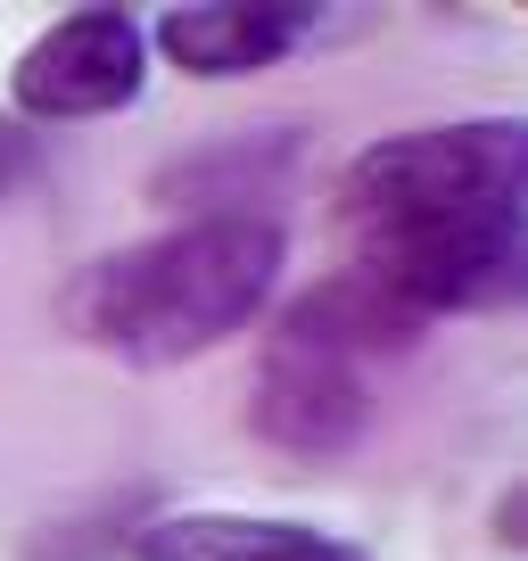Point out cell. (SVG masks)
<instances>
[{
    "instance_id": "obj_1",
    "label": "cell",
    "mask_w": 528,
    "mask_h": 561,
    "mask_svg": "<svg viewBox=\"0 0 528 561\" xmlns=\"http://www.w3.org/2000/svg\"><path fill=\"white\" fill-rule=\"evenodd\" d=\"M282 273H289L282 215H182L149 240L91 256L67 280L58 322L133 371H174L191 355H215L223 339L256 331Z\"/></svg>"
},
{
    "instance_id": "obj_2",
    "label": "cell",
    "mask_w": 528,
    "mask_h": 561,
    "mask_svg": "<svg viewBox=\"0 0 528 561\" xmlns=\"http://www.w3.org/2000/svg\"><path fill=\"white\" fill-rule=\"evenodd\" d=\"M528 198V124L520 116H446L364 140L338 174V215L355 231H405L438 215Z\"/></svg>"
},
{
    "instance_id": "obj_3",
    "label": "cell",
    "mask_w": 528,
    "mask_h": 561,
    "mask_svg": "<svg viewBox=\"0 0 528 561\" xmlns=\"http://www.w3.org/2000/svg\"><path fill=\"white\" fill-rule=\"evenodd\" d=\"M364 273L422 322L438 314H495L528 289V198H487V207L438 215V224L371 231Z\"/></svg>"
},
{
    "instance_id": "obj_4",
    "label": "cell",
    "mask_w": 528,
    "mask_h": 561,
    "mask_svg": "<svg viewBox=\"0 0 528 561\" xmlns=\"http://www.w3.org/2000/svg\"><path fill=\"white\" fill-rule=\"evenodd\" d=\"M149 91V25L133 9H67L58 25H42L34 42L18 50L9 67V116L42 124H91V116H116Z\"/></svg>"
},
{
    "instance_id": "obj_5",
    "label": "cell",
    "mask_w": 528,
    "mask_h": 561,
    "mask_svg": "<svg viewBox=\"0 0 528 561\" xmlns=\"http://www.w3.org/2000/svg\"><path fill=\"white\" fill-rule=\"evenodd\" d=\"M380 397H371V371L338 364V355L289 347V339H264L256 380H248V430L256 446L289 462H347L371 438Z\"/></svg>"
},
{
    "instance_id": "obj_6",
    "label": "cell",
    "mask_w": 528,
    "mask_h": 561,
    "mask_svg": "<svg viewBox=\"0 0 528 561\" xmlns=\"http://www.w3.org/2000/svg\"><path fill=\"white\" fill-rule=\"evenodd\" d=\"M322 34L314 0H182L149 25V58L198 83H231V75H264L289 50Z\"/></svg>"
},
{
    "instance_id": "obj_7",
    "label": "cell",
    "mask_w": 528,
    "mask_h": 561,
    "mask_svg": "<svg viewBox=\"0 0 528 561\" xmlns=\"http://www.w3.org/2000/svg\"><path fill=\"white\" fill-rule=\"evenodd\" d=\"M306 124H264V133H215L149 174V198L182 215H273V191L298 174Z\"/></svg>"
},
{
    "instance_id": "obj_8",
    "label": "cell",
    "mask_w": 528,
    "mask_h": 561,
    "mask_svg": "<svg viewBox=\"0 0 528 561\" xmlns=\"http://www.w3.org/2000/svg\"><path fill=\"white\" fill-rule=\"evenodd\" d=\"M273 339H289V347H314V355H338V364L371 371L380 355H413L429 339V322L413 314V306H397L380 289V280L364 273V264H347V273H322L314 289H298V298L273 314Z\"/></svg>"
},
{
    "instance_id": "obj_9",
    "label": "cell",
    "mask_w": 528,
    "mask_h": 561,
    "mask_svg": "<svg viewBox=\"0 0 528 561\" xmlns=\"http://www.w3.org/2000/svg\"><path fill=\"white\" fill-rule=\"evenodd\" d=\"M141 520H158V512H149V488H107L91 512L42 528L25 561H107V553H124V545H133V528H141Z\"/></svg>"
},
{
    "instance_id": "obj_10",
    "label": "cell",
    "mask_w": 528,
    "mask_h": 561,
    "mask_svg": "<svg viewBox=\"0 0 528 561\" xmlns=\"http://www.w3.org/2000/svg\"><path fill=\"white\" fill-rule=\"evenodd\" d=\"M42 174H50V140L25 116H0V207H18Z\"/></svg>"
},
{
    "instance_id": "obj_11",
    "label": "cell",
    "mask_w": 528,
    "mask_h": 561,
    "mask_svg": "<svg viewBox=\"0 0 528 561\" xmlns=\"http://www.w3.org/2000/svg\"><path fill=\"white\" fill-rule=\"evenodd\" d=\"M264 561H371V553L347 545V537H331V528H314V520H298L289 545H282V553H264Z\"/></svg>"
},
{
    "instance_id": "obj_12",
    "label": "cell",
    "mask_w": 528,
    "mask_h": 561,
    "mask_svg": "<svg viewBox=\"0 0 528 561\" xmlns=\"http://www.w3.org/2000/svg\"><path fill=\"white\" fill-rule=\"evenodd\" d=\"M528 537V488L512 479L504 495H495V545H520Z\"/></svg>"
}]
</instances>
